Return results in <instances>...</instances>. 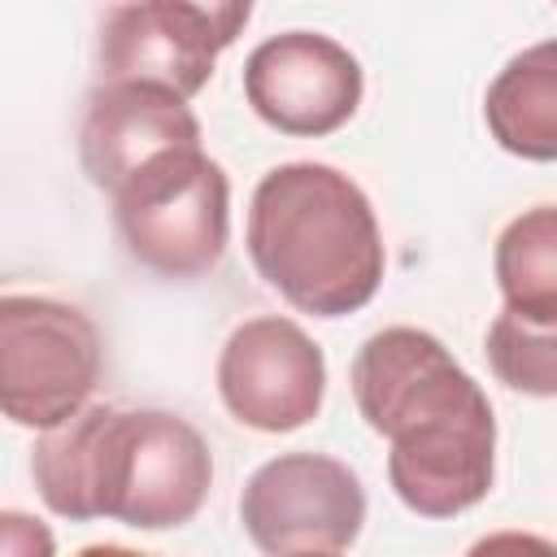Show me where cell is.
Wrapping results in <instances>:
<instances>
[{
  "label": "cell",
  "mask_w": 557,
  "mask_h": 557,
  "mask_svg": "<svg viewBox=\"0 0 557 557\" xmlns=\"http://www.w3.org/2000/svg\"><path fill=\"white\" fill-rule=\"evenodd\" d=\"M352 400L392 444L387 483L418 518H457L492 492L496 418L457 357L418 326H383L352 357Z\"/></svg>",
  "instance_id": "cell-1"
},
{
  "label": "cell",
  "mask_w": 557,
  "mask_h": 557,
  "mask_svg": "<svg viewBox=\"0 0 557 557\" xmlns=\"http://www.w3.org/2000/svg\"><path fill=\"white\" fill-rule=\"evenodd\" d=\"M30 474L57 518L170 531L200 513L213 457L178 413L83 405L35 440Z\"/></svg>",
  "instance_id": "cell-2"
},
{
  "label": "cell",
  "mask_w": 557,
  "mask_h": 557,
  "mask_svg": "<svg viewBox=\"0 0 557 557\" xmlns=\"http://www.w3.org/2000/svg\"><path fill=\"white\" fill-rule=\"evenodd\" d=\"M244 239L257 274L313 318L366 309L387 270L366 191L322 161L274 165L252 191Z\"/></svg>",
  "instance_id": "cell-3"
},
{
  "label": "cell",
  "mask_w": 557,
  "mask_h": 557,
  "mask_svg": "<svg viewBox=\"0 0 557 557\" xmlns=\"http://www.w3.org/2000/svg\"><path fill=\"white\" fill-rule=\"evenodd\" d=\"M126 252L161 278L209 274L231 235V178L205 148H174L113 191Z\"/></svg>",
  "instance_id": "cell-4"
},
{
  "label": "cell",
  "mask_w": 557,
  "mask_h": 557,
  "mask_svg": "<svg viewBox=\"0 0 557 557\" xmlns=\"http://www.w3.org/2000/svg\"><path fill=\"white\" fill-rule=\"evenodd\" d=\"M96 322L52 296H0V405L4 418L48 431L78 413L100 383Z\"/></svg>",
  "instance_id": "cell-5"
},
{
  "label": "cell",
  "mask_w": 557,
  "mask_h": 557,
  "mask_svg": "<svg viewBox=\"0 0 557 557\" xmlns=\"http://www.w3.org/2000/svg\"><path fill=\"white\" fill-rule=\"evenodd\" d=\"M239 522L270 557L344 553L366 527V487L339 457L278 453L248 474Z\"/></svg>",
  "instance_id": "cell-6"
},
{
  "label": "cell",
  "mask_w": 557,
  "mask_h": 557,
  "mask_svg": "<svg viewBox=\"0 0 557 557\" xmlns=\"http://www.w3.org/2000/svg\"><path fill=\"white\" fill-rule=\"evenodd\" d=\"M218 392L235 422L287 435L318 418L326 396V357L292 318H248L222 344Z\"/></svg>",
  "instance_id": "cell-7"
},
{
  "label": "cell",
  "mask_w": 557,
  "mask_h": 557,
  "mask_svg": "<svg viewBox=\"0 0 557 557\" xmlns=\"http://www.w3.org/2000/svg\"><path fill=\"white\" fill-rule=\"evenodd\" d=\"M366 91L361 61L322 30H283L244 61V96L278 135L322 139L339 131Z\"/></svg>",
  "instance_id": "cell-8"
},
{
  "label": "cell",
  "mask_w": 557,
  "mask_h": 557,
  "mask_svg": "<svg viewBox=\"0 0 557 557\" xmlns=\"http://www.w3.org/2000/svg\"><path fill=\"white\" fill-rule=\"evenodd\" d=\"M174 148H200V122L187 109V96L139 78H104L91 91L78 157L100 191L113 196L135 170Z\"/></svg>",
  "instance_id": "cell-9"
},
{
  "label": "cell",
  "mask_w": 557,
  "mask_h": 557,
  "mask_svg": "<svg viewBox=\"0 0 557 557\" xmlns=\"http://www.w3.org/2000/svg\"><path fill=\"white\" fill-rule=\"evenodd\" d=\"M218 57L191 44L152 0H126L109 9L100 26V70L104 78H139V83H161L178 96H196Z\"/></svg>",
  "instance_id": "cell-10"
},
{
  "label": "cell",
  "mask_w": 557,
  "mask_h": 557,
  "mask_svg": "<svg viewBox=\"0 0 557 557\" xmlns=\"http://www.w3.org/2000/svg\"><path fill=\"white\" fill-rule=\"evenodd\" d=\"M492 139L522 161H557V39L505 61L483 96Z\"/></svg>",
  "instance_id": "cell-11"
},
{
  "label": "cell",
  "mask_w": 557,
  "mask_h": 557,
  "mask_svg": "<svg viewBox=\"0 0 557 557\" xmlns=\"http://www.w3.org/2000/svg\"><path fill=\"white\" fill-rule=\"evenodd\" d=\"M492 270L505 309L535 322H557V205L522 209L496 235Z\"/></svg>",
  "instance_id": "cell-12"
},
{
  "label": "cell",
  "mask_w": 557,
  "mask_h": 557,
  "mask_svg": "<svg viewBox=\"0 0 557 557\" xmlns=\"http://www.w3.org/2000/svg\"><path fill=\"white\" fill-rule=\"evenodd\" d=\"M487 366L522 396H557V322L500 309L487 326Z\"/></svg>",
  "instance_id": "cell-13"
},
{
  "label": "cell",
  "mask_w": 557,
  "mask_h": 557,
  "mask_svg": "<svg viewBox=\"0 0 557 557\" xmlns=\"http://www.w3.org/2000/svg\"><path fill=\"white\" fill-rule=\"evenodd\" d=\"M191 44H200L205 52H226L248 17H252V0H152Z\"/></svg>",
  "instance_id": "cell-14"
}]
</instances>
